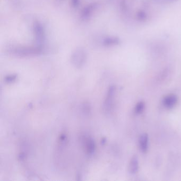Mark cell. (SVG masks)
I'll use <instances>...</instances> for the list:
<instances>
[{
  "label": "cell",
  "mask_w": 181,
  "mask_h": 181,
  "mask_svg": "<svg viewBox=\"0 0 181 181\" xmlns=\"http://www.w3.org/2000/svg\"><path fill=\"white\" fill-rule=\"evenodd\" d=\"M119 43V39L115 37H108L105 38L103 40L104 45L109 47L118 45Z\"/></svg>",
  "instance_id": "9"
},
{
  "label": "cell",
  "mask_w": 181,
  "mask_h": 181,
  "mask_svg": "<svg viewBox=\"0 0 181 181\" xmlns=\"http://www.w3.org/2000/svg\"><path fill=\"white\" fill-rule=\"evenodd\" d=\"M33 32L35 39L38 45L43 43L45 39V31L41 24L38 22H35L33 25Z\"/></svg>",
  "instance_id": "3"
},
{
  "label": "cell",
  "mask_w": 181,
  "mask_h": 181,
  "mask_svg": "<svg viewBox=\"0 0 181 181\" xmlns=\"http://www.w3.org/2000/svg\"><path fill=\"white\" fill-rule=\"evenodd\" d=\"M137 18L140 21H144L147 18V15L143 11H140L137 13Z\"/></svg>",
  "instance_id": "11"
},
{
  "label": "cell",
  "mask_w": 181,
  "mask_h": 181,
  "mask_svg": "<svg viewBox=\"0 0 181 181\" xmlns=\"http://www.w3.org/2000/svg\"><path fill=\"white\" fill-rule=\"evenodd\" d=\"M139 168V163L137 157L136 156H133L129 164V171L131 174H134L137 172Z\"/></svg>",
  "instance_id": "8"
},
{
  "label": "cell",
  "mask_w": 181,
  "mask_h": 181,
  "mask_svg": "<svg viewBox=\"0 0 181 181\" xmlns=\"http://www.w3.org/2000/svg\"><path fill=\"white\" fill-rule=\"evenodd\" d=\"M97 7V4L95 3L90 4L89 5L86 6L81 12V18L83 19L87 20L90 17L94 12L95 10H96Z\"/></svg>",
  "instance_id": "4"
},
{
  "label": "cell",
  "mask_w": 181,
  "mask_h": 181,
  "mask_svg": "<svg viewBox=\"0 0 181 181\" xmlns=\"http://www.w3.org/2000/svg\"><path fill=\"white\" fill-rule=\"evenodd\" d=\"M140 147L142 152H146L148 146V136L147 134H142L139 139Z\"/></svg>",
  "instance_id": "6"
},
{
  "label": "cell",
  "mask_w": 181,
  "mask_h": 181,
  "mask_svg": "<svg viewBox=\"0 0 181 181\" xmlns=\"http://www.w3.org/2000/svg\"><path fill=\"white\" fill-rule=\"evenodd\" d=\"M114 88L111 87L107 95V97L106 99L104 106H105V109L106 111H109L111 108V105L112 103L113 97L114 96Z\"/></svg>",
  "instance_id": "7"
},
{
  "label": "cell",
  "mask_w": 181,
  "mask_h": 181,
  "mask_svg": "<svg viewBox=\"0 0 181 181\" xmlns=\"http://www.w3.org/2000/svg\"><path fill=\"white\" fill-rule=\"evenodd\" d=\"M10 54L15 56L24 58L37 56L42 54L43 49L40 46H13L9 48Z\"/></svg>",
  "instance_id": "1"
},
{
  "label": "cell",
  "mask_w": 181,
  "mask_h": 181,
  "mask_svg": "<svg viewBox=\"0 0 181 181\" xmlns=\"http://www.w3.org/2000/svg\"><path fill=\"white\" fill-rule=\"evenodd\" d=\"M145 108V104L142 101L140 102L139 103L137 104V105L136 107V112L137 114L141 113L143 111Z\"/></svg>",
  "instance_id": "10"
},
{
  "label": "cell",
  "mask_w": 181,
  "mask_h": 181,
  "mask_svg": "<svg viewBox=\"0 0 181 181\" xmlns=\"http://www.w3.org/2000/svg\"><path fill=\"white\" fill-rule=\"evenodd\" d=\"M72 4L74 7H77L79 4V0H71Z\"/></svg>",
  "instance_id": "12"
},
{
  "label": "cell",
  "mask_w": 181,
  "mask_h": 181,
  "mask_svg": "<svg viewBox=\"0 0 181 181\" xmlns=\"http://www.w3.org/2000/svg\"><path fill=\"white\" fill-rule=\"evenodd\" d=\"M178 98L174 95H170L166 97L163 100V104L165 107L171 109L174 107L177 103Z\"/></svg>",
  "instance_id": "5"
},
{
  "label": "cell",
  "mask_w": 181,
  "mask_h": 181,
  "mask_svg": "<svg viewBox=\"0 0 181 181\" xmlns=\"http://www.w3.org/2000/svg\"><path fill=\"white\" fill-rule=\"evenodd\" d=\"M87 60V53L82 48H78L73 52L71 61L73 65L77 68H81L85 64Z\"/></svg>",
  "instance_id": "2"
}]
</instances>
